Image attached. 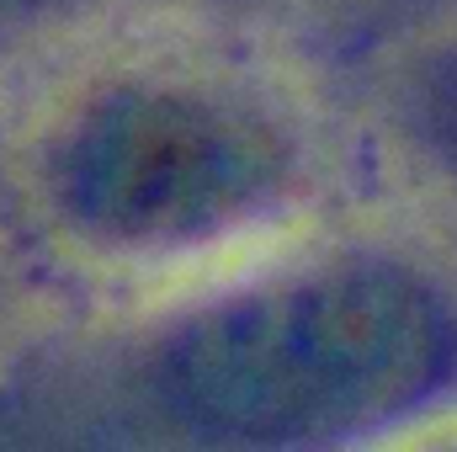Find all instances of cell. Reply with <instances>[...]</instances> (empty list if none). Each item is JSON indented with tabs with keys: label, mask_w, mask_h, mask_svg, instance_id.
<instances>
[{
	"label": "cell",
	"mask_w": 457,
	"mask_h": 452,
	"mask_svg": "<svg viewBox=\"0 0 457 452\" xmlns=\"http://www.w3.org/2000/svg\"><path fill=\"white\" fill-rule=\"evenodd\" d=\"M277 171L250 117L176 91H117L64 138L54 187L80 229L160 245L224 229L277 187Z\"/></svg>",
	"instance_id": "2"
},
{
	"label": "cell",
	"mask_w": 457,
	"mask_h": 452,
	"mask_svg": "<svg viewBox=\"0 0 457 452\" xmlns=\"http://www.w3.org/2000/svg\"><path fill=\"white\" fill-rule=\"evenodd\" d=\"M447 351V320L415 277L341 266L187 325L165 356V389L203 431L314 442L420 405L442 383Z\"/></svg>",
	"instance_id": "1"
}]
</instances>
